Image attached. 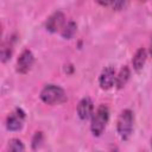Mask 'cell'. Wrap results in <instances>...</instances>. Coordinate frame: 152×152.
Masks as SVG:
<instances>
[{
	"label": "cell",
	"mask_w": 152,
	"mask_h": 152,
	"mask_svg": "<svg viewBox=\"0 0 152 152\" xmlns=\"http://www.w3.org/2000/svg\"><path fill=\"white\" fill-rule=\"evenodd\" d=\"M151 146H152V138H151Z\"/></svg>",
	"instance_id": "18"
},
{
	"label": "cell",
	"mask_w": 152,
	"mask_h": 152,
	"mask_svg": "<svg viewBox=\"0 0 152 152\" xmlns=\"http://www.w3.org/2000/svg\"><path fill=\"white\" fill-rule=\"evenodd\" d=\"M146 58H147V52L144 48H140L137 50V52L134 53L133 58H132V65H133V69L137 71V72H140L146 63Z\"/></svg>",
	"instance_id": "9"
},
{
	"label": "cell",
	"mask_w": 152,
	"mask_h": 152,
	"mask_svg": "<svg viewBox=\"0 0 152 152\" xmlns=\"http://www.w3.org/2000/svg\"><path fill=\"white\" fill-rule=\"evenodd\" d=\"M65 25V17L63 14V12L61 11H56L53 12L45 23V28L48 32L51 33H56L58 31H62V28Z\"/></svg>",
	"instance_id": "6"
},
{
	"label": "cell",
	"mask_w": 152,
	"mask_h": 152,
	"mask_svg": "<svg viewBox=\"0 0 152 152\" xmlns=\"http://www.w3.org/2000/svg\"><path fill=\"white\" fill-rule=\"evenodd\" d=\"M127 2H128V0H114L113 7L115 10H118V11H120V10H122L127 5Z\"/></svg>",
	"instance_id": "15"
},
{
	"label": "cell",
	"mask_w": 152,
	"mask_h": 152,
	"mask_svg": "<svg viewBox=\"0 0 152 152\" xmlns=\"http://www.w3.org/2000/svg\"><path fill=\"white\" fill-rule=\"evenodd\" d=\"M40 100L49 106H55V104H61L66 101V94L63 88L56 84H46L39 95Z\"/></svg>",
	"instance_id": "1"
},
{
	"label": "cell",
	"mask_w": 152,
	"mask_h": 152,
	"mask_svg": "<svg viewBox=\"0 0 152 152\" xmlns=\"http://www.w3.org/2000/svg\"><path fill=\"white\" fill-rule=\"evenodd\" d=\"M7 150L11 151V152H21V151H25V146L24 144L21 142V140L19 139H11L7 144Z\"/></svg>",
	"instance_id": "13"
},
{
	"label": "cell",
	"mask_w": 152,
	"mask_h": 152,
	"mask_svg": "<svg viewBox=\"0 0 152 152\" xmlns=\"http://www.w3.org/2000/svg\"><path fill=\"white\" fill-rule=\"evenodd\" d=\"M76 28H77V25H76L74 21H69V23H66V24L64 25V27L62 28L61 34H62L63 38L70 39V38H72V36L75 34Z\"/></svg>",
	"instance_id": "11"
},
{
	"label": "cell",
	"mask_w": 152,
	"mask_h": 152,
	"mask_svg": "<svg viewBox=\"0 0 152 152\" xmlns=\"http://www.w3.org/2000/svg\"><path fill=\"white\" fill-rule=\"evenodd\" d=\"M33 63H34V56H33L32 51L30 49H25L21 51V53L19 55V57L17 59L15 70L19 74L25 75L31 70Z\"/></svg>",
	"instance_id": "4"
},
{
	"label": "cell",
	"mask_w": 152,
	"mask_h": 152,
	"mask_svg": "<svg viewBox=\"0 0 152 152\" xmlns=\"http://www.w3.org/2000/svg\"><path fill=\"white\" fill-rule=\"evenodd\" d=\"M25 112L21 108H15L6 119V127L11 132L20 131L25 121Z\"/></svg>",
	"instance_id": "5"
},
{
	"label": "cell",
	"mask_w": 152,
	"mask_h": 152,
	"mask_svg": "<svg viewBox=\"0 0 152 152\" xmlns=\"http://www.w3.org/2000/svg\"><path fill=\"white\" fill-rule=\"evenodd\" d=\"M94 113V104L90 97H83L80 100L78 104H77V115L81 120H88L91 119Z\"/></svg>",
	"instance_id": "8"
},
{
	"label": "cell",
	"mask_w": 152,
	"mask_h": 152,
	"mask_svg": "<svg viewBox=\"0 0 152 152\" xmlns=\"http://www.w3.org/2000/svg\"><path fill=\"white\" fill-rule=\"evenodd\" d=\"M150 53L152 56V38H151V44H150Z\"/></svg>",
	"instance_id": "17"
},
{
	"label": "cell",
	"mask_w": 152,
	"mask_h": 152,
	"mask_svg": "<svg viewBox=\"0 0 152 152\" xmlns=\"http://www.w3.org/2000/svg\"><path fill=\"white\" fill-rule=\"evenodd\" d=\"M100 6H103V7H107V6H110L113 5L114 0H95Z\"/></svg>",
	"instance_id": "16"
},
{
	"label": "cell",
	"mask_w": 152,
	"mask_h": 152,
	"mask_svg": "<svg viewBox=\"0 0 152 152\" xmlns=\"http://www.w3.org/2000/svg\"><path fill=\"white\" fill-rule=\"evenodd\" d=\"M12 50H13V48H12L11 40H7V42L2 43V45H1V61H2V63L7 62L11 58Z\"/></svg>",
	"instance_id": "12"
},
{
	"label": "cell",
	"mask_w": 152,
	"mask_h": 152,
	"mask_svg": "<svg viewBox=\"0 0 152 152\" xmlns=\"http://www.w3.org/2000/svg\"><path fill=\"white\" fill-rule=\"evenodd\" d=\"M115 76H116V74H115L114 66H112V65L106 66V68L101 71V74H100V76H99V84H100V88L103 89V90H108V89H110L113 86H115Z\"/></svg>",
	"instance_id": "7"
},
{
	"label": "cell",
	"mask_w": 152,
	"mask_h": 152,
	"mask_svg": "<svg viewBox=\"0 0 152 152\" xmlns=\"http://www.w3.org/2000/svg\"><path fill=\"white\" fill-rule=\"evenodd\" d=\"M129 76H131V70H129V68H128L127 65L122 66V68L120 69V71L116 74V76H115V87H116L118 89L124 88V87L126 86V83L128 82Z\"/></svg>",
	"instance_id": "10"
},
{
	"label": "cell",
	"mask_w": 152,
	"mask_h": 152,
	"mask_svg": "<svg viewBox=\"0 0 152 152\" xmlns=\"http://www.w3.org/2000/svg\"><path fill=\"white\" fill-rule=\"evenodd\" d=\"M133 125H134V114L131 109H124L116 121V132L122 141H126L129 139L133 132Z\"/></svg>",
	"instance_id": "3"
},
{
	"label": "cell",
	"mask_w": 152,
	"mask_h": 152,
	"mask_svg": "<svg viewBox=\"0 0 152 152\" xmlns=\"http://www.w3.org/2000/svg\"><path fill=\"white\" fill-rule=\"evenodd\" d=\"M42 142H43V133L42 132H36L33 138H32V148L33 150L39 148Z\"/></svg>",
	"instance_id": "14"
},
{
	"label": "cell",
	"mask_w": 152,
	"mask_h": 152,
	"mask_svg": "<svg viewBox=\"0 0 152 152\" xmlns=\"http://www.w3.org/2000/svg\"><path fill=\"white\" fill-rule=\"evenodd\" d=\"M109 120V109L106 104H100L97 109L93 113L90 121V131L94 137H100L108 124Z\"/></svg>",
	"instance_id": "2"
}]
</instances>
